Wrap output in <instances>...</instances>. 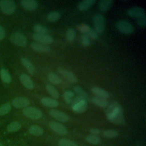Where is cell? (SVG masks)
I'll list each match as a JSON object with an SVG mask.
<instances>
[{"label":"cell","instance_id":"e575fe53","mask_svg":"<svg viewBox=\"0 0 146 146\" xmlns=\"http://www.w3.org/2000/svg\"><path fill=\"white\" fill-rule=\"evenodd\" d=\"M86 139L88 143L92 144H97L100 142V138L96 135H88L86 137Z\"/></svg>","mask_w":146,"mask_h":146},{"label":"cell","instance_id":"e0dca14e","mask_svg":"<svg viewBox=\"0 0 146 146\" xmlns=\"http://www.w3.org/2000/svg\"><path fill=\"white\" fill-rule=\"evenodd\" d=\"M19 80L22 85L29 90H32L34 88V83L30 77L25 74H22L19 76Z\"/></svg>","mask_w":146,"mask_h":146},{"label":"cell","instance_id":"60d3db41","mask_svg":"<svg viewBox=\"0 0 146 146\" xmlns=\"http://www.w3.org/2000/svg\"><path fill=\"white\" fill-rule=\"evenodd\" d=\"M90 132L92 133V135H96L100 133V130L97 128H92L90 129Z\"/></svg>","mask_w":146,"mask_h":146},{"label":"cell","instance_id":"1f68e13d","mask_svg":"<svg viewBox=\"0 0 146 146\" xmlns=\"http://www.w3.org/2000/svg\"><path fill=\"white\" fill-rule=\"evenodd\" d=\"M11 109V106L10 103L7 102L0 106V116L5 115L8 113Z\"/></svg>","mask_w":146,"mask_h":146},{"label":"cell","instance_id":"d6a6232c","mask_svg":"<svg viewBox=\"0 0 146 146\" xmlns=\"http://www.w3.org/2000/svg\"><path fill=\"white\" fill-rule=\"evenodd\" d=\"M58 146H78L74 141L67 139H61L58 141Z\"/></svg>","mask_w":146,"mask_h":146},{"label":"cell","instance_id":"9c48e42d","mask_svg":"<svg viewBox=\"0 0 146 146\" xmlns=\"http://www.w3.org/2000/svg\"><path fill=\"white\" fill-rule=\"evenodd\" d=\"M127 13L128 15L137 19L145 15L144 10L138 6H133L128 9Z\"/></svg>","mask_w":146,"mask_h":146},{"label":"cell","instance_id":"ab89813d","mask_svg":"<svg viewBox=\"0 0 146 146\" xmlns=\"http://www.w3.org/2000/svg\"><path fill=\"white\" fill-rule=\"evenodd\" d=\"M6 36V31L5 29L0 26V40H2Z\"/></svg>","mask_w":146,"mask_h":146},{"label":"cell","instance_id":"7a4b0ae2","mask_svg":"<svg viewBox=\"0 0 146 146\" xmlns=\"http://www.w3.org/2000/svg\"><path fill=\"white\" fill-rule=\"evenodd\" d=\"M0 9L5 14L11 15L15 10V3L12 0H2L0 1Z\"/></svg>","mask_w":146,"mask_h":146},{"label":"cell","instance_id":"277c9868","mask_svg":"<svg viewBox=\"0 0 146 146\" xmlns=\"http://www.w3.org/2000/svg\"><path fill=\"white\" fill-rule=\"evenodd\" d=\"M22 112L25 116L31 119L38 120L42 117V111L39 109L33 107L28 106L23 108Z\"/></svg>","mask_w":146,"mask_h":146},{"label":"cell","instance_id":"ba28073f","mask_svg":"<svg viewBox=\"0 0 146 146\" xmlns=\"http://www.w3.org/2000/svg\"><path fill=\"white\" fill-rule=\"evenodd\" d=\"M33 39L36 41L37 43H39L43 44H50L53 43L54 39L52 36L45 34H40L35 33L33 35Z\"/></svg>","mask_w":146,"mask_h":146},{"label":"cell","instance_id":"cb8c5ba5","mask_svg":"<svg viewBox=\"0 0 146 146\" xmlns=\"http://www.w3.org/2000/svg\"><path fill=\"white\" fill-rule=\"evenodd\" d=\"M29 132L35 136H40L43 133L44 130L43 128L39 125H32L29 128Z\"/></svg>","mask_w":146,"mask_h":146},{"label":"cell","instance_id":"ac0fdd59","mask_svg":"<svg viewBox=\"0 0 146 146\" xmlns=\"http://www.w3.org/2000/svg\"><path fill=\"white\" fill-rule=\"evenodd\" d=\"M72 109L74 111L78 113L84 112L87 108V103L86 100H82L72 104Z\"/></svg>","mask_w":146,"mask_h":146},{"label":"cell","instance_id":"8d00e7d4","mask_svg":"<svg viewBox=\"0 0 146 146\" xmlns=\"http://www.w3.org/2000/svg\"><path fill=\"white\" fill-rule=\"evenodd\" d=\"M33 29H34V30L36 32L35 33H36V34H45L47 32V29L45 27H44L40 25H38V24L35 25L34 26Z\"/></svg>","mask_w":146,"mask_h":146},{"label":"cell","instance_id":"d590c367","mask_svg":"<svg viewBox=\"0 0 146 146\" xmlns=\"http://www.w3.org/2000/svg\"><path fill=\"white\" fill-rule=\"evenodd\" d=\"M117 135V132L114 129H107L103 132V136L106 138H114Z\"/></svg>","mask_w":146,"mask_h":146},{"label":"cell","instance_id":"4dcf8cb0","mask_svg":"<svg viewBox=\"0 0 146 146\" xmlns=\"http://www.w3.org/2000/svg\"><path fill=\"white\" fill-rule=\"evenodd\" d=\"M63 96L64 101L67 103L71 104L72 100L75 97V95L74 93L71 91H66L64 92Z\"/></svg>","mask_w":146,"mask_h":146},{"label":"cell","instance_id":"2e32d148","mask_svg":"<svg viewBox=\"0 0 146 146\" xmlns=\"http://www.w3.org/2000/svg\"><path fill=\"white\" fill-rule=\"evenodd\" d=\"M91 91L96 97L107 99L110 96L109 93L106 90L99 87H92L91 88Z\"/></svg>","mask_w":146,"mask_h":146},{"label":"cell","instance_id":"d4e9b609","mask_svg":"<svg viewBox=\"0 0 146 146\" xmlns=\"http://www.w3.org/2000/svg\"><path fill=\"white\" fill-rule=\"evenodd\" d=\"M46 90L47 92L54 98L58 99L59 97V94L56 88L50 84H47L46 86Z\"/></svg>","mask_w":146,"mask_h":146},{"label":"cell","instance_id":"ffe728a7","mask_svg":"<svg viewBox=\"0 0 146 146\" xmlns=\"http://www.w3.org/2000/svg\"><path fill=\"white\" fill-rule=\"evenodd\" d=\"M21 62L23 66L26 68L27 71L30 73V74L33 75L34 74L35 71V67L31 61H30L27 58H22L21 59Z\"/></svg>","mask_w":146,"mask_h":146},{"label":"cell","instance_id":"8992f818","mask_svg":"<svg viewBox=\"0 0 146 146\" xmlns=\"http://www.w3.org/2000/svg\"><path fill=\"white\" fill-rule=\"evenodd\" d=\"M10 39L13 43L20 47H25L27 44V39L25 36L18 32L12 34Z\"/></svg>","mask_w":146,"mask_h":146},{"label":"cell","instance_id":"74e56055","mask_svg":"<svg viewBox=\"0 0 146 146\" xmlns=\"http://www.w3.org/2000/svg\"><path fill=\"white\" fill-rule=\"evenodd\" d=\"M80 41L82 44L84 46H89L91 44V39L86 35L85 34H83L81 35L80 37Z\"/></svg>","mask_w":146,"mask_h":146},{"label":"cell","instance_id":"4fadbf2b","mask_svg":"<svg viewBox=\"0 0 146 146\" xmlns=\"http://www.w3.org/2000/svg\"><path fill=\"white\" fill-rule=\"evenodd\" d=\"M20 3L23 9L29 11L36 10L39 6L38 2L35 0H22Z\"/></svg>","mask_w":146,"mask_h":146},{"label":"cell","instance_id":"d6986e66","mask_svg":"<svg viewBox=\"0 0 146 146\" xmlns=\"http://www.w3.org/2000/svg\"><path fill=\"white\" fill-rule=\"evenodd\" d=\"M40 102L43 106L49 108H55L59 105V103L56 100L47 97L42 98L40 99Z\"/></svg>","mask_w":146,"mask_h":146},{"label":"cell","instance_id":"9a60e30c","mask_svg":"<svg viewBox=\"0 0 146 146\" xmlns=\"http://www.w3.org/2000/svg\"><path fill=\"white\" fill-rule=\"evenodd\" d=\"M30 46L33 50L39 53H47L51 51V48L50 46L37 42L31 43Z\"/></svg>","mask_w":146,"mask_h":146},{"label":"cell","instance_id":"7402d4cb","mask_svg":"<svg viewBox=\"0 0 146 146\" xmlns=\"http://www.w3.org/2000/svg\"><path fill=\"white\" fill-rule=\"evenodd\" d=\"M95 2V0H84L80 2L78 6V10L80 11H86L90 9Z\"/></svg>","mask_w":146,"mask_h":146},{"label":"cell","instance_id":"8fae6325","mask_svg":"<svg viewBox=\"0 0 146 146\" xmlns=\"http://www.w3.org/2000/svg\"><path fill=\"white\" fill-rule=\"evenodd\" d=\"M49 126H50V128L53 131H54L55 132L59 135H65L67 133V129L66 127L64 125L58 122L52 121L50 122Z\"/></svg>","mask_w":146,"mask_h":146},{"label":"cell","instance_id":"836d02e7","mask_svg":"<svg viewBox=\"0 0 146 146\" xmlns=\"http://www.w3.org/2000/svg\"><path fill=\"white\" fill-rule=\"evenodd\" d=\"M66 38L69 42H73L76 37V32L72 28H69L66 31Z\"/></svg>","mask_w":146,"mask_h":146},{"label":"cell","instance_id":"5bb4252c","mask_svg":"<svg viewBox=\"0 0 146 146\" xmlns=\"http://www.w3.org/2000/svg\"><path fill=\"white\" fill-rule=\"evenodd\" d=\"M49 113L51 116L60 122H66L69 120V117L67 114L58 110H51L50 111Z\"/></svg>","mask_w":146,"mask_h":146},{"label":"cell","instance_id":"5b68a950","mask_svg":"<svg viewBox=\"0 0 146 146\" xmlns=\"http://www.w3.org/2000/svg\"><path fill=\"white\" fill-rule=\"evenodd\" d=\"M116 29L121 33L132 34L135 32L133 26L128 21L121 20L116 23Z\"/></svg>","mask_w":146,"mask_h":146},{"label":"cell","instance_id":"f35d334b","mask_svg":"<svg viewBox=\"0 0 146 146\" xmlns=\"http://www.w3.org/2000/svg\"><path fill=\"white\" fill-rule=\"evenodd\" d=\"M137 24L141 27H145L146 25V16H143L137 19Z\"/></svg>","mask_w":146,"mask_h":146},{"label":"cell","instance_id":"603a6c76","mask_svg":"<svg viewBox=\"0 0 146 146\" xmlns=\"http://www.w3.org/2000/svg\"><path fill=\"white\" fill-rule=\"evenodd\" d=\"M91 101L95 105L101 108H105L108 104V102L107 101V99L96 96L92 98Z\"/></svg>","mask_w":146,"mask_h":146},{"label":"cell","instance_id":"52a82bcc","mask_svg":"<svg viewBox=\"0 0 146 146\" xmlns=\"http://www.w3.org/2000/svg\"><path fill=\"white\" fill-rule=\"evenodd\" d=\"M77 29L81 33L87 35L90 39H96L98 37V34L96 31L86 24H80L77 26Z\"/></svg>","mask_w":146,"mask_h":146},{"label":"cell","instance_id":"44dd1931","mask_svg":"<svg viewBox=\"0 0 146 146\" xmlns=\"http://www.w3.org/2000/svg\"><path fill=\"white\" fill-rule=\"evenodd\" d=\"M113 3L112 0H102L99 2V8L102 12H106L111 7Z\"/></svg>","mask_w":146,"mask_h":146},{"label":"cell","instance_id":"f1b7e54d","mask_svg":"<svg viewBox=\"0 0 146 146\" xmlns=\"http://www.w3.org/2000/svg\"><path fill=\"white\" fill-rule=\"evenodd\" d=\"M21 128V125L18 121H13L10 123L7 127L8 132H13L18 131Z\"/></svg>","mask_w":146,"mask_h":146},{"label":"cell","instance_id":"7c38bea8","mask_svg":"<svg viewBox=\"0 0 146 146\" xmlns=\"http://www.w3.org/2000/svg\"><path fill=\"white\" fill-rule=\"evenodd\" d=\"M57 72L71 83H76L78 81V79L74 74L68 70L64 69L61 67H58L57 68Z\"/></svg>","mask_w":146,"mask_h":146},{"label":"cell","instance_id":"f546056e","mask_svg":"<svg viewBox=\"0 0 146 146\" xmlns=\"http://www.w3.org/2000/svg\"><path fill=\"white\" fill-rule=\"evenodd\" d=\"M60 17V14L58 11H51L47 15V19L50 22H55L58 21Z\"/></svg>","mask_w":146,"mask_h":146},{"label":"cell","instance_id":"6da1fadb","mask_svg":"<svg viewBox=\"0 0 146 146\" xmlns=\"http://www.w3.org/2000/svg\"><path fill=\"white\" fill-rule=\"evenodd\" d=\"M106 114L108 119L115 124H123L124 123V112L119 103L113 101L107 106Z\"/></svg>","mask_w":146,"mask_h":146},{"label":"cell","instance_id":"4316f807","mask_svg":"<svg viewBox=\"0 0 146 146\" xmlns=\"http://www.w3.org/2000/svg\"><path fill=\"white\" fill-rule=\"evenodd\" d=\"M48 79L51 83L55 85H59L62 83V79L57 74L52 72L48 74Z\"/></svg>","mask_w":146,"mask_h":146},{"label":"cell","instance_id":"30bf717a","mask_svg":"<svg viewBox=\"0 0 146 146\" xmlns=\"http://www.w3.org/2000/svg\"><path fill=\"white\" fill-rule=\"evenodd\" d=\"M11 104L16 108H25L30 104V100L25 97L19 96L14 98Z\"/></svg>","mask_w":146,"mask_h":146},{"label":"cell","instance_id":"484cf974","mask_svg":"<svg viewBox=\"0 0 146 146\" xmlns=\"http://www.w3.org/2000/svg\"><path fill=\"white\" fill-rule=\"evenodd\" d=\"M0 77L1 80L5 83H10L11 82V76L10 73L5 68L0 70Z\"/></svg>","mask_w":146,"mask_h":146},{"label":"cell","instance_id":"b9f144b4","mask_svg":"<svg viewBox=\"0 0 146 146\" xmlns=\"http://www.w3.org/2000/svg\"><path fill=\"white\" fill-rule=\"evenodd\" d=\"M0 146H4V145H3L2 143H0Z\"/></svg>","mask_w":146,"mask_h":146},{"label":"cell","instance_id":"3957f363","mask_svg":"<svg viewBox=\"0 0 146 146\" xmlns=\"http://www.w3.org/2000/svg\"><path fill=\"white\" fill-rule=\"evenodd\" d=\"M94 30L98 34H102L104 31L105 19L100 14H96L93 18Z\"/></svg>","mask_w":146,"mask_h":146},{"label":"cell","instance_id":"83f0119b","mask_svg":"<svg viewBox=\"0 0 146 146\" xmlns=\"http://www.w3.org/2000/svg\"><path fill=\"white\" fill-rule=\"evenodd\" d=\"M73 89L74 91L77 94V95L82 97L84 100L87 102V100L89 99L88 95L87 94V92L82 87H80L79 86H75L74 87Z\"/></svg>","mask_w":146,"mask_h":146}]
</instances>
